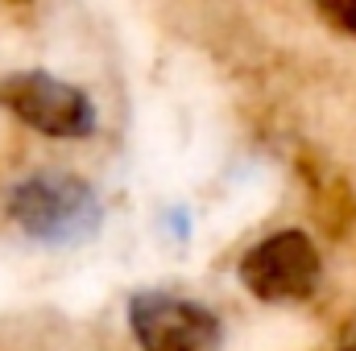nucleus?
Listing matches in <instances>:
<instances>
[{
  "label": "nucleus",
  "mask_w": 356,
  "mask_h": 351,
  "mask_svg": "<svg viewBox=\"0 0 356 351\" xmlns=\"http://www.w3.org/2000/svg\"><path fill=\"white\" fill-rule=\"evenodd\" d=\"M8 219L38 244L71 248L95 236L104 207L88 178L71 170H38L8 190Z\"/></svg>",
  "instance_id": "f257e3e1"
},
{
  "label": "nucleus",
  "mask_w": 356,
  "mask_h": 351,
  "mask_svg": "<svg viewBox=\"0 0 356 351\" xmlns=\"http://www.w3.org/2000/svg\"><path fill=\"white\" fill-rule=\"evenodd\" d=\"M0 108L17 124H25L29 132H42L50 141H83L99 124L88 91L50 75V71L4 75L0 79Z\"/></svg>",
  "instance_id": "f03ea898"
},
{
  "label": "nucleus",
  "mask_w": 356,
  "mask_h": 351,
  "mask_svg": "<svg viewBox=\"0 0 356 351\" xmlns=\"http://www.w3.org/2000/svg\"><path fill=\"white\" fill-rule=\"evenodd\" d=\"M236 273H241V285L257 302L290 306V302H307L319 289L323 257L302 228H282V232H269L266 240H257L241 257Z\"/></svg>",
  "instance_id": "7ed1b4c3"
},
{
  "label": "nucleus",
  "mask_w": 356,
  "mask_h": 351,
  "mask_svg": "<svg viewBox=\"0 0 356 351\" xmlns=\"http://www.w3.org/2000/svg\"><path fill=\"white\" fill-rule=\"evenodd\" d=\"M129 331L141 351H220L224 323L195 298L170 289H137L124 306Z\"/></svg>",
  "instance_id": "20e7f679"
},
{
  "label": "nucleus",
  "mask_w": 356,
  "mask_h": 351,
  "mask_svg": "<svg viewBox=\"0 0 356 351\" xmlns=\"http://www.w3.org/2000/svg\"><path fill=\"white\" fill-rule=\"evenodd\" d=\"M319 17H323L332 29L356 37V0H327V4H319Z\"/></svg>",
  "instance_id": "39448f33"
}]
</instances>
